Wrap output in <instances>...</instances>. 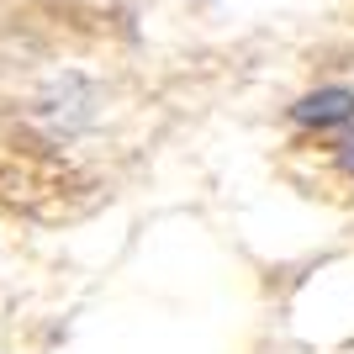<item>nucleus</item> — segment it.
<instances>
[{
    "label": "nucleus",
    "instance_id": "f257e3e1",
    "mask_svg": "<svg viewBox=\"0 0 354 354\" xmlns=\"http://www.w3.org/2000/svg\"><path fill=\"white\" fill-rule=\"evenodd\" d=\"M291 117L301 127H339V122H354V90L344 85H328V90H312L291 106Z\"/></svg>",
    "mask_w": 354,
    "mask_h": 354
},
{
    "label": "nucleus",
    "instance_id": "f03ea898",
    "mask_svg": "<svg viewBox=\"0 0 354 354\" xmlns=\"http://www.w3.org/2000/svg\"><path fill=\"white\" fill-rule=\"evenodd\" d=\"M339 164H344V169L354 175V127H349V133L339 138Z\"/></svg>",
    "mask_w": 354,
    "mask_h": 354
}]
</instances>
